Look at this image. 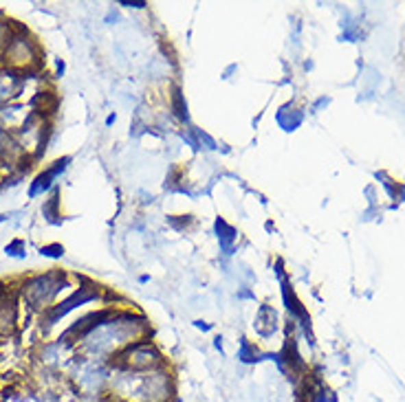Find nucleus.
Here are the masks:
<instances>
[{
  "label": "nucleus",
  "instance_id": "nucleus-1",
  "mask_svg": "<svg viewBox=\"0 0 405 402\" xmlns=\"http://www.w3.org/2000/svg\"><path fill=\"white\" fill-rule=\"evenodd\" d=\"M152 336V325L150 319L141 310L132 305L126 308H117V312L110 319L99 325L95 332H90L77 343L79 352L84 358L90 361H110L117 352H121L123 347L141 341V338Z\"/></svg>",
  "mask_w": 405,
  "mask_h": 402
},
{
  "label": "nucleus",
  "instance_id": "nucleus-2",
  "mask_svg": "<svg viewBox=\"0 0 405 402\" xmlns=\"http://www.w3.org/2000/svg\"><path fill=\"white\" fill-rule=\"evenodd\" d=\"M106 394L121 402H172L179 396L170 363L143 374L112 369Z\"/></svg>",
  "mask_w": 405,
  "mask_h": 402
},
{
  "label": "nucleus",
  "instance_id": "nucleus-3",
  "mask_svg": "<svg viewBox=\"0 0 405 402\" xmlns=\"http://www.w3.org/2000/svg\"><path fill=\"white\" fill-rule=\"evenodd\" d=\"M66 288H73L71 277L60 268H51L47 273H36L29 275L23 281L18 284V294L31 312L49 310L51 305H56L60 301V294Z\"/></svg>",
  "mask_w": 405,
  "mask_h": 402
},
{
  "label": "nucleus",
  "instance_id": "nucleus-4",
  "mask_svg": "<svg viewBox=\"0 0 405 402\" xmlns=\"http://www.w3.org/2000/svg\"><path fill=\"white\" fill-rule=\"evenodd\" d=\"M0 66L14 68L18 73H40L42 71V47L31 36V31L25 27L14 25L12 36L7 40V47L0 60Z\"/></svg>",
  "mask_w": 405,
  "mask_h": 402
},
{
  "label": "nucleus",
  "instance_id": "nucleus-5",
  "mask_svg": "<svg viewBox=\"0 0 405 402\" xmlns=\"http://www.w3.org/2000/svg\"><path fill=\"white\" fill-rule=\"evenodd\" d=\"M108 365L112 369L143 374V372H152V369L168 365V358H165L161 347L152 341V336H148V338H141V341H134V343L126 345L121 352H117L110 358Z\"/></svg>",
  "mask_w": 405,
  "mask_h": 402
},
{
  "label": "nucleus",
  "instance_id": "nucleus-6",
  "mask_svg": "<svg viewBox=\"0 0 405 402\" xmlns=\"http://www.w3.org/2000/svg\"><path fill=\"white\" fill-rule=\"evenodd\" d=\"M79 286H75L64 299H60L56 305H51L49 310H45L42 314H40V321H42V327H53L56 323H60L64 316H69L71 312H75L77 308H84V305L88 303H97L101 301L103 305H110L108 297H106V290L101 288V286H97L95 281H90L86 277H79Z\"/></svg>",
  "mask_w": 405,
  "mask_h": 402
},
{
  "label": "nucleus",
  "instance_id": "nucleus-7",
  "mask_svg": "<svg viewBox=\"0 0 405 402\" xmlns=\"http://www.w3.org/2000/svg\"><path fill=\"white\" fill-rule=\"evenodd\" d=\"M20 319V294L18 286L0 281V336H12L18 330Z\"/></svg>",
  "mask_w": 405,
  "mask_h": 402
},
{
  "label": "nucleus",
  "instance_id": "nucleus-8",
  "mask_svg": "<svg viewBox=\"0 0 405 402\" xmlns=\"http://www.w3.org/2000/svg\"><path fill=\"white\" fill-rule=\"evenodd\" d=\"M71 161L73 158L71 156H60V158H56L53 163L51 165H47L42 172H38L34 178H31V183H29V192H27V196L34 200V198H38V196H47V194H51L53 192V187H56V181L62 176L69 169V165H71Z\"/></svg>",
  "mask_w": 405,
  "mask_h": 402
},
{
  "label": "nucleus",
  "instance_id": "nucleus-9",
  "mask_svg": "<svg viewBox=\"0 0 405 402\" xmlns=\"http://www.w3.org/2000/svg\"><path fill=\"white\" fill-rule=\"evenodd\" d=\"M29 75L27 73H18L14 68L0 66V105L20 101L29 84Z\"/></svg>",
  "mask_w": 405,
  "mask_h": 402
},
{
  "label": "nucleus",
  "instance_id": "nucleus-10",
  "mask_svg": "<svg viewBox=\"0 0 405 402\" xmlns=\"http://www.w3.org/2000/svg\"><path fill=\"white\" fill-rule=\"evenodd\" d=\"M280 292H282V301H284V308L289 312V316L293 319V323H297L299 327L304 330V334H310V314L304 308V303L299 301V297L295 294L293 286H291V279L284 277L280 279Z\"/></svg>",
  "mask_w": 405,
  "mask_h": 402
},
{
  "label": "nucleus",
  "instance_id": "nucleus-11",
  "mask_svg": "<svg viewBox=\"0 0 405 402\" xmlns=\"http://www.w3.org/2000/svg\"><path fill=\"white\" fill-rule=\"evenodd\" d=\"M254 332L258 338H262V341L273 338V334L280 332V314L271 303L258 305L256 316H254Z\"/></svg>",
  "mask_w": 405,
  "mask_h": 402
},
{
  "label": "nucleus",
  "instance_id": "nucleus-12",
  "mask_svg": "<svg viewBox=\"0 0 405 402\" xmlns=\"http://www.w3.org/2000/svg\"><path fill=\"white\" fill-rule=\"evenodd\" d=\"M29 114H31V108L27 105V101H14V103L0 105V128L16 134L23 128V123L27 121Z\"/></svg>",
  "mask_w": 405,
  "mask_h": 402
},
{
  "label": "nucleus",
  "instance_id": "nucleus-13",
  "mask_svg": "<svg viewBox=\"0 0 405 402\" xmlns=\"http://www.w3.org/2000/svg\"><path fill=\"white\" fill-rule=\"evenodd\" d=\"M214 234L218 238V247H221V253L225 257H232L236 253V247H238V238H241L238 229L232 225V222H227L225 218L218 216L214 220Z\"/></svg>",
  "mask_w": 405,
  "mask_h": 402
},
{
  "label": "nucleus",
  "instance_id": "nucleus-14",
  "mask_svg": "<svg viewBox=\"0 0 405 402\" xmlns=\"http://www.w3.org/2000/svg\"><path fill=\"white\" fill-rule=\"evenodd\" d=\"M168 108H170V114L174 117V121H179L181 125H192V117H190V105H188V99H185L183 95V88L179 86V84H172V86L168 88Z\"/></svg>",
  "mask_w": 405,
  "mask_h": 402
},
{
  "label": "nucleus",
  "instance_id": "nucleus-15",
  "mask_svg": "<svg viewBox=\"0 0 405 402\" xmlns=\"http://www.w3.org/2000/svg\"><path fill=\"white\" fill-rule=\"evenodd\" d=\"M42 218L45 222H49V225H53V227H60L62 222H64V216H62V200H60V187L56 185L53 187V192H51L47 196V200L42 203Z\"/></svg>",
  "mask_w": 405,
  "mask_h": 402
},
{
  "label": "nucleus",
  "instance_id": "nucleus-16",
  "mask_svg": "<svg viewBox=\"0 0 405 402\" xmlns=\"http://www.w3.org/2000/svg\"><path fill=\"white\" fill-rule=\"evenodd\" d=\"M275 121L284 132H293L302 125L304 114H302V110H297L293 103H284L282 108L275 112Z\"/></svg>",
  "mask_w": 405,
  "mask_h": 402
},
{
  "label": "nucleus",
  "instance_id": "nucleus-17",
  "mask_svg": "<svg viewBox=\"0 0 405 402\" xmlns=\"http://www.w3.org/2000/svg\"><path fill=\"white\" fill-rule=\"evenodd\" d=\"M236 358L241 361L243 365H258L265 361V352L260 350V345L249 341L247 336H241V341H238V350H236Z\"/></svg>",
  "mask_w": 405,
  "mask_h": 402
},
{
  "label": "nucleus",
  "instance_id": "nucleus-18",
  "mask_svg": "<svg viewBox=\"0 0 405 402\" xmlns=\"http://www.w3.org/2000/svg\"><path fill=\"white\" fill-rule=\"evenodd\" d=\"M190 132H192V136H194L196 145H199V150H205V152H216V150H218V145H221V143H218L210 132L203 130V128H196V125H190Z\"/></svg>",
  "mask_w": 405,
  "mask_h": 402
},
{
  "label": "nucleus",
  "instance_id": "nucleus-19",
  "mask_svg": "<svg viewBox=\"0 0 405 402\" xmlns=\"http://www.w3.org/2000/svg\"><path fill=\"white\" fill-rule=\"evenodd\" d=\"M168 222V227L179 231V234H185V231H190L194 227V216L192 214H181V216H168L165 218Z\"/></svg>",
  "mask_w": 405,
  "mask_h": 402
},
{
  "label": "nucleus",
  "instance_id": "nucleus-20",
  "mask_svg": "<svg viewBox=\"0 0 405 402\" xmlns=\"http://www.w3.org/2000/svg\"><path fill=\"white\" fill-rule=\"evenodd\" d=\"M5 253L14 260H25L27 257V242L23 238H14L9 244H5Z\"/></svg>",
  "mask_w": 405,
  "mask_h": 402
},
{
  "label": "nucleus",
  "instance_id": "nucleus-21",
  "mask_svg": "<svg viewBox=\"0 0 405 402\" xmlns=\"http://www.w3.org/2000/svg\"><path fill=\"white\" fill-rule=\"evenodd\" d=\"M38 251H40V255L49 257V260H62L66 253L64 244H60V242H49V244H42Z\"/></svg>",
  "mask_w": 405,
  "mask_h": 402
},
{
  "label": "nucleus",
  "instance_id": "nucleus-22",
  "mask_svg": "<svg viewBox=\"0 0 405 402\" xmlns=\"http://www.w3.org/2000/svg\"><path fill=\"white\" fill-rule=\"evenodd\" d=\"M12 31H14V23L0 18V60H3V53H5L7 40H9V36H12Z\"/></svg>",
  "mask_w": 405,
  "mask_h": 402
},
{
  "label": "nucleus",
  "instance_id": "nucleus-23",
  "mask_svg": "<svg viewBox=\"0 0 405 402\" xmlns=\"http://www.w3.org/2000/svg\"><path fill=\"white\" fill-rule=\"evenodd\" d=\"M119 7L132 9V12H143V9H148V3L145 0H119Z\"/></svg>",
  "mask_w": 405,
  "mask_h": 402
},
{
  "label": "nucleus",
  "instance_id": "nucleus-24",
  "mask_svg": "<svg viewBox=\"0 0 405 402\" xmlns=\"http://www.w3.org/2000/svg\"><path fill=\"white\" fill-rule=\"evenodd\" d=\"M236 297L241 301H256V292L249 288V286H243V288H238Z\"/></svg>",
  "mask_w": 405,
  "mask_h": 402
},
{
  "label": "nucleus",
  "instance_id": "nucleus-25",
  "mask_svg": "<svg viewBox=\"0 0 405 402\" xmlns=\"http://www.w3.org/2000/svg\"><path fill=\"white\" fill-rule=\"evenodd\" d=\"M194 327H196L199 332H212V330H214V323L203 321V319H196V321H194Z\"/></svg>",
  "mask_w": 405,
  "mask_h": 402
},
{
  "label": "nucleus",
  "instance_id": "nucleus-26",
  "mask_svg": "<svg viewBox=\"0 0 405 402\" xmlns=\"http://www.w3.org/2000/svg\"><path fill=\"white\" fill-rule=\"evenodd\" d=\"M64 68H66V64L62 60H56V77H62L64 75Z\"/></svg>",
  "mask_w": 405,
  "mask_h": 402
},
{
  "label": "nucleus",
  "instance_id": "nucleus-27",
  "mask_svg": "<svg viewBox=\"0 0 405 402\" xmlns=\"http://www.w3.org/2000/svg\"><path fill=\"white\" fill-rule=\"evenodd\" d=\"M214 347H216V352H221V356L225 354V350H223V336H214Z\"/></svg>",
  "mask_w": 405,
  "mask_h": 402
},
{
  "label": "nucleus",
  "instance_id": "nucleus-28",
  "mask_svg": "<svg viewBox=\"0 0 405 402\" xmlns=\"http://www.w3.org/2000/svg\"><path fill=\"white\" fill-rule=\"evenodd\" d=\"M112 20H115V23H117V20H119V16H117V12H115V9H110V12H108V16H106V25H110Z\"/></svg>",
  "mask_w": 405,
  "mask_h": 402
},
{
  "label": "nucleus",
  "instance_id": "nucleus-29",
  "mask_svg": "<svg viewBox=\"0 0 405 402\" xmlns=\"http://www.w3.org/2000/svg\"><path fill=\"white\" fill-rule=\"evenodd\" d=\"M112 123H117V114L115 112H110L108 117H106V125H108V128H110Z\"/></svg>",
  "mask_w": 405,
  "mask_h": 402
},
{
  "label": "nucleus",
  "instance_id": "nucleus-30",
  "mask_svg": "<svg viewBox=\"0 0 405 402\" xmlns=\"http://www.w3.org/2000/svg\"><path fill=\"white\" fill-rule=\"evenodd\" d=\"M150 281V275H141L139 277V284H148Z\"/></svg>",
  "mask_w": 405,
  "mask_h": 402
},
{
  "label": "nucleus",
  "instance_id": "nucleus-31",
  "mask_svg": "<svg viewBox=\"0 0 405 402\" xmlns=\"http://www.w3.org/2000/svg\"><path fill=\"white\" fill-rule=\"evenodd\" d=\"M7 218H9V216H5V214H0V222H5Z\"/></svg>",
  "mask_w": 405,
  "mask_h": 402
},
{
  "label": "nucleus",
  "instance_id": "nucleus-32",
  "mask_svg": "<svg viewBox=\"0 0 405 402\" xmlns=\"http://www.w3.org/2000/svg\"><path fill=\"white\" fill-rule=\"evenodd\" d=\"M0 178H3V176H0Z\"/></svg>",
  "mask_w": 405,
  "mask_h": 402
}]
</instances>
